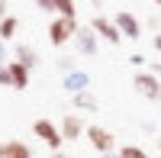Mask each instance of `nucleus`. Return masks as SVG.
<instances>
[{
    "label": "nucleus",
    "instance_id": "nucleus-22",
    "mask_svg": "<svg viewBox=\"0 0 161 158\" xmlns=\"http://www.w3.org/2000/svg\"><path fill=\"white\" fill-rule=\"evenodd\" d=\"M52 158H68V155H64V152H52Z\"/></svg>",
    "mask_w": 161,
    "mask_h": 158
},
{
    "label": "nucleus",
    "instance_id": "nucleus-7",
    "mask_svg": "<svg viewBox=\"0 0 161 158\" xmlns=\"http://www.w3.org/2000/svg\"><path fill=\"white\" fill-rule=\"evenodd\" d=\"M61 139L64 142H74V139H80V133H87V126H84V120H80L77 113H64V120H61Z\"/></svg>",
    "mask_w": 161,
    "mask_h": 158
},
{
    "label": "nucleus",
    "instance_id": "nucleus-15",
    "mask_svg": "<svg viewBox=\"0 0 161 158\" xmlns=\"http://www.w3.org/2000/svg\"><path fill=\"white\" fill-rule=\"evenodd\" d=\"M52 3H55V13H58V16L77 20V7H74V0H52Z\"/></svg>",
    "mask_w": 161,
    "mask_h": 158
},
{
    "label": "nucleus",
    "instance_id": "nucleus-8",
    "mask_svg": "<svg viewBox=\"0 0 161 158\" xmlns=\"http://www.w3.org/2000/svg\"><path fill=\"white\" fill-rule=\"evenodd\" d=\"M74 45H77L80 55H97V32L90 26H80L77 36H74Z\"/></svg>",
    "mask_w": 161,
    "mask_h": 158
},
{
    "label": "nucleus",
    "instance_id": "nucleus-19",
    "mask_svg": "<svg viewBox=\"0 0 161 158\" xmlns=\"http://www.w3.org/2000/svg\"><path fill=\"white\" fill-rule=\"evenodd\" d=\"M7 10H10V3H7V0H0V23H3V20L10 16V13H7Z\"/></svg>",
    "mask_w": 161,
    "mask_h": 158
},
{
    "label": "nucleus",
    "instance_id": "nucleus-25",
    "mask_svg": "<svg viewBox=\"0 0 161 158\" xmlns=\"http://www.w3.org/2000/svg\"><path fill=\"white\" fill-rule=\"evenodd\" d=\"M158 149H161V142H158Z\"/></svg>",
    "mask_w": 161,
    "mask_h": 158
},
{
    "label": "nucleus",
    "instance_id": "nucleus-23",
    "mask_svg": "<svg viewBox=\"0 0 161 158\" xmlns=\"http://www.w3.org/2000/svg\"><path fill=\"white\" fill-rule=\"evenodd\" d=\"M103 158H119V155H113V152H110V155H103Z\"/></svg>",
    "mask_w": 161,
    "mask_h": 158
},
{
    "label": "nucleus",
    "instance_id": "nucleus-13",
    "mask_svg": "<svg viewBox=\"0 0 161 158\" xmlns=\"http://www.w3.org/2000/svg\"><path fill=\"white\" fill-rule=\"evenodd\" d=\"M16 61L26 65V68H36L39 55H36V48H32V45H16Z\"/></svg>",
    "mask_w": 161,
    "mask_h": 158
},
{
    "label": "nucleus",
    "instance_id": "nucleus-14",
    "mask_svg": "<svg viewBox=\"0 0 161 158\" xmlns=\"http://www.w3.org/2000/svg\"><path fill=\"white\" fill-rule=\"evenodd\" d=\"M16 29H19V20H16V16H7L3 23H0V42L13 39V36H16Z\"/></svg>",
    "mask_w": 161,
    "mask_h": 158
},
{
    "label": "nucleus",
    "instance_id": "nucleus-1",
    "mask_svg": "<svg viewBox=\"0 0 161 158\" xmlns=\"http://www.w3.org/2000/svg\"><path fill=\"white\" fill-rule=\"evenodd\" d=\"M77 20H68V16H55L48 23V42L52 45H64V42H71V39L77 36Z\"/></svg>",
    "mask_w": 161,
    "mask_h": 158
},
{
    "label": "nucleus",
    "instance_id": "nucleus-3",
    "mask_svg": "<svg viewBox=\"0 0 161 158\" xmlns=\"http://www.w3.org/2000/svg\"><path fill=\"white\" fill-rule=\"evenodd\" d=\"M132 87H136L145 100H161V81L152 71H139L136 77H132Z\"/></svg>",
    "mask_w": 161,
    "mask_h": 158
},
{
    "label": "nucleus",
    "instance_id": "nucleus-16",
    "mask_svg": "<svg viewBox=\"0 0 161 158\" xmlns=\"http://www.w3.org/2000/svg\"><path fill=\"white\" fill-rule=\"evenodd\" d=\"M119 158H152L145 149H139V145H123L119 149Z\"/></svg>",
    "mask_w": 161,
    "mask_h": 158
},
{
    "label": "nucleus",
    "instance_id": "nucleus-9",
    "mask_svg": "<svg viewBox=\"0 0 161 158\" xmlns=\"http://www.w3.org/2000/svg\"><path fill=\"white\" fill-rule=\"evenodd\" d=\"M7 71H10V87L13 90H26L29 87V68L19 61H7Z\"/></svg>",
    "mask_w": 161,
    "mask_h": 158
},
{
    "label": "nucleus",
    "instance_id": "nucleus-5",
    "mask_svg": "<svg viewBox=\"0 0 161 158\" xmlns=\"http://www.w3.org/2000/svg\"><path fill=\"white\" fill-rule=\"evenodd\" d=\"M90 29L97 32V39H106L110 45H119V42H123V32L116 29V23H113V20H106V16H100V13L90 20Z\"/></svg>",
    "mask_w": 161,
    "mask_h": 158
},
{
    "label": "nucleus",
    "instance_id": "nucleus-17",
    "mask_svg": "<svg viewBox=\"0 0 161 158\" xmlns=\"http://www.w3.org/2000/svg\"><path fill=\"white\" fill-rule=\"evenodd\" d=\"M0 87H10V71H7V65H0Z\"/></svg>",
    "mask_w": 161,
    "mask_h": 158
},
{
    "label": "nucleus",
    "instance_id": "nucleus-2",
    "mask_svg": "<svg viewBox=\"0 0 161 158\" xmlns=\"http://www.w3.org/2000/svg\"><path fill=\"white\" fill-rule=\"evenodd\" d=\"M32 133H36V139H42L52 152H61V142L64 139H61V129L52 123V120H36L32 123Z\"/></svg>",
    "mask_w": 161,
    "mask_h": 158
},
{
    "label": "nucleus",
    "instance_id": "nucleus-12",
    "mask_svg": "<svg viewBox=\"0 0 161 158\" xmlns=\"http://www.w3.org/2000/svg\"><path fill=\"white\" fill-rule=\"evenodd\" d=\"M74 107L77 110H87V113H93V110H100V100L90 94V90H80V94H74Z\"/></svg>",
    "mask_w": 161,
    "mask_h": 158
},
{
    "label": "nucleus",
    "instance_id": "nucleus-10",
    "mask_svg": "<svg viewBox=\"0 0 161 158\" xmlns=\"http://www.w3.org/2000/svg\"><path fill=\"white\" fill-rule=\"evenodd\" d=\"M0 158H32V149L19 139H7L0 142Z\"/></svg>",
    "mask_w": 161,
    "mask_h": 158
},
{
    "label": "nucleus",
    "instance_id": "nucleus-18",
    "mask_svg": "<svg viewBox=\"0 0 161 158\" xmlns=\"http://www.w3.org/2000/svg\"><path fill=\"white\" fill-rule=\"evenodd\" d=\"M36 7L45 10V13H55V3H52V0H36Z\"/></svg>",
    "mask_w": 161,
    "mask_h": 158
},
{
    "label": "nucleus",
    "instance_id": "nucleus-21",
    "mask_svg": "<svg viewBox=\"0 0 161 158\" xmlns=\"http://www.w3.org/2000/svg\"><path fill=\"white\" fill-rule=\"evenodd\" d=\"M7 61V48H3V42H0V65Z\"/></svg>",
    "mask_w": 161,
    "mask_h": 158
},
{
    "label": "nucleus",
    "instance_id": "nucleus-6",
    "mask_svg": "<svg viewBox=\"0 0 161 158\" xmlns=\"http://www.w3.org/2000/svg\"><path fill=\"white\" fill-rule=\"evenodd\" d=\"M113 23H116V29L123 32V39H132V42H136V39L142 36V26H139V20L132 16L129 10H119L116 16H113Z\"/></svg>",
    "mask_w": 161,
    "mask_h": 158
},
{
    "label": "nucleus",
    "instance_id": "nucleus-4",
    "mask_svg": "<svg viewBox=\"0 0 161 158\" xmlns=\"http://www.w3.org/2000/svg\"><path fill=\"white\" fill-rule=\"evenodd\" d=\"M87 142H90V145L93 149H97L100 155H110L113 152V145H116V139H113V133H110V129H103V126H97V123H93V126H87Z\"/></svg>",
    "mask_w": 161,
    "mask_h": 158
},
{
    "label": "nucleus",
    "instance_id": "nucleus-11",
    "mask_svg": "<svg viewBox=\"0 0 161 158\" xmlns=\"http://www.w3.org/2000/svg\"><path fill=\"white\" fill-rule=\"evenodd\" d=\"M87 84H90L87 71H68V74H64V90H68L71 97L80 94V90H87Z\"/></svg>",
    "mask_w": 161,
    "mask_h": 158
},
{
    "label": "nucleus",
    "instance_id": "nucleus-20",
    "mask_svg": "<svg viewBox=\"0 0 161 158\" xmlns=\"http://www.w3.org/2000/svg\"><path fill=\"white\" fill-rule=\"evenodd\" d=\"M152 45H155V48H158V52H161V32H158V36H155V39H152Z\"/></svg>",
    "mask_w": 161,
    "mask_h": 158
},
{
    "label": "nucleus",
    "instance_id": "nucleus-24",
    "mask_svg": "<svg viewBox=\"0 0 161 158\" xmlns=\"http://www.w3.org/2000/svg\"><path fill=\"white\" fill-rule=\"evenodd\" d=\"M155 3H158V7H161V0H155Z\"/></svg>",
    "mask_w": 161,
    "mask_h": 158
}]
</instances>
